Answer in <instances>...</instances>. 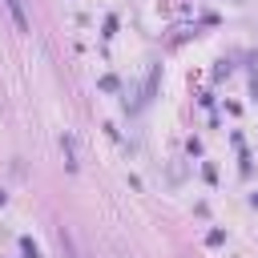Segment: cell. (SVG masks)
Returning a JSON list of instances; mask_svg holds the SVG:
<instances>
[{
    "instance_id": "obj_1",
    "label": "cell",
    "mask_w": 258,
    "mask_h": 258,
    "mask_svg": "<svg viewBox=\"0 0 258 258\" xmlns=\"http://www.w3.org/2000/svg\"><path fill=\"white\" fill-rule=\"evenodd\" d=\"M8 4V12H12V20H16V28L20 32H28V16H24V0H4Z\"/></svg>"
},
{
    "instance_id": "obj_2",
    "label": "cell",
    "mask_w": 258,
    "mask_h": 258,
    "mask_svg": "<svg viewBox=\"0 0 258 258\" xmlns=\"http://www.w3.org/2000/svg\"><path fill=\"white\" fill-rule=\"evenodd\" d=\"M56 242H60V254H64V258H73V246H69V234H64V230L56 234Z\"/></svg>"
},
{
    "instance_id": "obj_3",
    "label": "cell",
    "mask_w": 258,
    "mask_h": 258,
    "mask_svg": "<svg viewBox=\"0 0 258 258\" xmlns=\"http://www.w3.org/2000/svg\"><path fill=\"white\" fill-rule=\"evenodd\" d=\"M20 250H24V258H40V250H36V246H32V242H28V238H24V242H20Z\"/></svg>"
}]
</instances>
